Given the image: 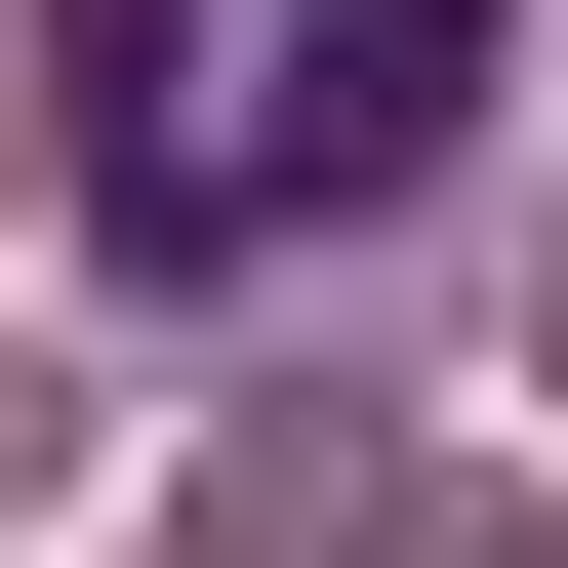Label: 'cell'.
<instances>
[{
    "mask_svg": "<svg viewBox=\"0 0 568 568\" xmlns=\"http://www.w3.org/2000/svg\"><path fill=\"white\" fill-rule=\"evenodd\" d=\"M82 41V244L122 284H325L366 203L487 163V0H41Z\"/></svg>",
    "mask_w": 568,
    "mask_h": 568,
    "instance_id": "1",
    "label": "cell"
}]
</instances>
